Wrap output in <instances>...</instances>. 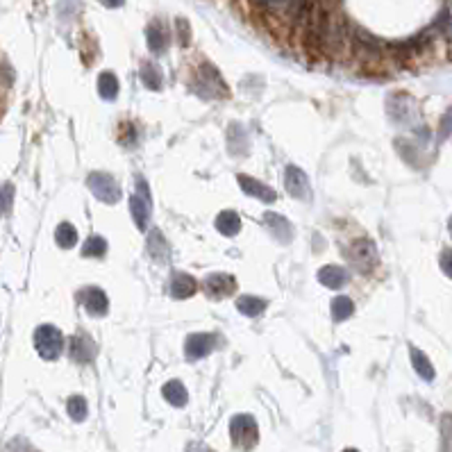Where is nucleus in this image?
<instances>
[{
	"instance_id": "obj_1",
	"label": "nucleus",
	"mask_w": 452,
	"mask_h": 452,
	"mask_svg": "<svg viewBox=\"0 0 452 452\" xmlns=\"http://www.w3.org/2000/svg\"><path fill=\"white\" fill-rule=\"evenodd\" d=\"M229 437L232 443L241 450H253L259 441V430H257V423L253 416L248 414H239L229 423Z\"/></svg>"
},
{
	"instance_id": "obj_2",
	"label": "nucleus",
	"mask_w": 452,
	"mask_h": 452,
	"mask_svg": "<svg viewBox=\"0 0 452 452\" xmlns=\"http://www.w3.org/2000/svg\"><path fill=\"white\" fill-rule=\"evenodd\" d=\"M34 348L43 359H57L61 348H64V336L52 325H41L34 332Z\"/></svg>"
},
{
	"instance_id": "obj_3",
	"label": "nucleus",
	"mask_w": 452,
	"mask_h": 452,
	"mask_svg": "<svg viewBox=\"0 0 452 452\" xmlns=\"http://www.w3.org/2000/svg\"><path fill=\"white\" fill-rule=\"evenodd\" d=\"M86 184H89V189L93 191V196L103 202H107V205H114V202L121 200L119 184L114 182V177L107 173H91L86 177Z\"/></svg>"
},
{
	"instance_id": "obj_4",
	"label": "nucleus",
	"mask_w": 452,
	"mask_h": 452,
	"mask_svg": "<svg viewBox=\"0 0 452 452\" xmlns=\"http://www.w3.org/2000/svg\"><path fill=\"white\" fill-rule=\"evenodd\" d=\"M350 259H352L354 266H357V271L370 273L377 266L375 243L368 241V239H359V241H354L352 248H350Z\"/></svg>"
},
{
	"instance_id": "obj_5",
	"label": "nucleus",
	"mask_w": 452,
	"mask_h": 452,
	"mask_svg": "<svg viewBox=\"0 0 452 452\" xmlns=\"http://www.w3.org/2000/svg\"><path fill=\"white\" fill-rule=\"evenodd\" d=\"M130 211H132V218H135L137 227L146 229L148 220H150V196H148L146 182L139 180V193L130 198Z\"/></svg>"
},
{
	"instance_id": "obj_6",
	"label": "nucleus",
	"mask_w": 452,
	"mask_h": 452,
	"mask_svg": "<svg viewBox=\"0 0 452 452\" xmlns=\"http://www.w3.org/2000/svg\"><path fill=\"white\" fill-rule=\"evenodd\" d=\"M285 184L289 196H294L298 200H312V189H309V180L307 175L300 171L298 166H289L285 173Z\"/></svg>"
},
{
	"instance_id": "obj_7",
	"label": "nucleus",
	"mask_w": 452,
	"mask_h": 452,
	"mask_svg": "<svg viewBox=\"0 0 452 452\" xmlns=\"http://www.w3.org/2000/svg\"><path fill=\"white\" fill-rule=\"evenodd\" d=\"M205 291L211 298H227L236 291V280L225 273H214L205 280Z\"/></svg>"
},
{
	"instance_id": "obj_8",
	"label": "nucleus",
	"mask_w": 452,
	"mask_h": 452,
	"mask_svg": "<svg viewBox=\"0 0 452 452\" xmlns=\"http://www.w3.org/2000/svg\"><path fill=\"white\" fill-rule=\"evenodd\" d=\"M80 300H82L84 309L91 316H103L107 314V296H105V291L98 289V287H89V289H82L80 291Z\"/></svg>"
},
{
	"instance_id": "obj_9",
	"label": "nucleus",
	"mask_w": 452,
	"mask_h": 452,
	"mask_svg": "<svg viewBox=\"0 0 452 452\" xmlns=\"http://www.w3.org/2000/svg\"><path fill=\"white\" fill-rule=\"evenodd\" d=\"M68 352L77 364H89L96 357V343L86 334H75L68 343Z\"/></svg>"
},
{
	"instance_id": "obj_10",
	"label": "nucleus",
	"mask_w": 452,
	"mask_h": 452,
	"mask_svg": "<svg viewBox=\"0 0 452 452\" xmlns=\"http://www.w3.org/2000/svg\"><path fill=\"white\" fill-rule=\"evenodd\" d=\"M216 348V336L214 334H191L187 343H184V350H187L189 359H200L209 354Z\"/></svg>"
},
{
	"instance_id": "obj_11",
	"label": "nucleus",
	"mask_w": 452,
	"mask_h": 452,
	"mask_svg": "<svg viewBox=\"0 0 452 452\" xmlns=\"http://www.w3.org/2000/svg\"><path fill=\"white\" fill-rule=\"evenodd\" d=\"M239 184H241V189L248 193V196H253L257 200H262V202L276 200V191H273L271 187H266V184H262L259 180H253V177H248V175H239Z\"/></svg>"
},
{
	"instance_id": "obj_12",
	"label": "nucleus",
	"mask_w": 452,
	"mask_h": 452,
	"mask_svg": "<svg viewBox=\"0 0 452 452\" xmlns=\"http://www.w3.org/2000/svg\"><path fill=\"white\" fill-rule=\"evenodd\" d=\"M264 220H266V225H269V229H271V234L278 239L280 243H289L291 239H294V229H291V225H289V220L285 218V216H280V214H266L264 216Z\"/></svg>"
},
{
	"instance_id": "obj_13",
	"label": "nucleus",
	"mask_w": 452,
	"mask_h": 452,
	"mask_svg": "<svg viewBox=\"0 0 452 452\" xmlns=\"http://www.w3.org/2000/svg\"><path fill=\"white\" fill-rule=\"evenodd\" d=\"M196 280L187 273H173V280H171V294L173 298H189L196 294Z\"/></svg>"
},
{
	"instance_id": "obj_14",
	"label": "nucleus",
	"mask_w": 452,
	"mask_h": 452,
	"mask_svg": "<svg viewBox=\"0 0 452 452\" xmlns=\"http://www.w3.org/2000/svg\"><path fill=\"white\" fill-rule=\"evenodd\" d=\"M318 280H321V285H325L327 289H339L348 282V273H345L341 266H325V269H321V273H318Z\"/></svg>"
},
{
	"instance_id": "obj_15",
	"label": "nucleus",
	"mask_w": 452,
	"mask_h": 452,
	"mask_svg": "<svg viewBox=\"0 0 452 452\" xmlns=\"http://www.w3.org/2000/svg\"><path fill=\"white\" fill-rule=\"evenodd\" d=\"M216 229L220 234H225V236H234L239 229H241V218H239V214H234V211H220L218 218H216Z\"/></svg>"
},
{
	"instance_id": "obj_16",
	"label": "nucleus",
	"mask_w": 452,
	"mask_h": 452,
	"mask_svg": "<svg viewBox=\"0 0 452 452\" xmlns=\"http://www.w3.org/2000/svg\"><path fill=\"white\" fill-rule=\"evenodd\" d=\"M162 393L168 402H171L173 407H184L189 400V393H187V389H184L182 382H177V379H173V382H168L164 389H162Z\"/></svg>"
},
{
	"instance_id": "obj_17",
	"label": "nucleus",
	"mask_w": 452,
	"mask_h": 452,
	"mask_svg": "<svg viewBox=\"0 0 452 452\" xmlns=\"http://www.w3.org/2000/svg\"><path fill=\"white\" fill-rule=\"evenodd\" d=\"M148 253L153 255L155 262H168V246H166V239L162 236V232H150L148 234Z\"/></svg>"
},
{
	"instance_id": "obj_18",
	"label": "nucleus",
	"mask_w": 452,
	"mask_h": 452,
	"mask_svg": "<svg viewBox=\"0 0 452 452\" xmlns=\"http://www.w3.org/2000/svg\"><path fill=\"white\" fill-rule=\"evenodd\" d=\"M236 309L243 316H259L266 309V300L257 298V296H241L236 300Z\"/></svg>"
},
{
	"instance_id": "obj_19",
	"label": "nucleus",
	"mask_w": 452,
	"mask_h": 452,
	"mask_svg": "<svg viewBox=\"0 0 452 452\" xmlns=\"http://www.w3.org/2000/svg\"><path fill=\"white\" fill-rule=\"evenodd\" d=\"M409 350H412V364L416 368V373H419L423 379H428V382H432V379H434V366L430 364V359L425 357L419 348H414V345Z\"/></svg>"
},
{
	"instance_id": "obj_20",
	"label": "nucleus",
	"mask_w": 452,
	"mask_h": 452,
	"mask_svg": "<svg viewBox=\"0 0 452 452\" xmlns=\"http://www.w3.org/2000/svg\"><path fill=\"white\" fill-rule=\"evenodd\" d=\"M354 312V305L348 296H339L332 300V318L334 321H345V318H350V314Z\"/></svg>"
},
{
	"instance_id": "obj_21",
	"label": "nucleus",
	"mask_w": 452,
	"mask_h": 452,
	"mask_svg": "<svg viewBox=\"0 0 452 452\" xmlns=\"http://www.w3.org/2000/svg\"><path fill=\"white\" fill-rule=\"evenodd\" d=\"M55 241L61 246V248H73L77 243V229L70 225V223H61L57 229H55Z\"/></svg>"
},
{
	"instance_id": "obj_22",
	"label": "nucleus",
	"mask_w": 452,
	"mask_h": 452,
	"mask_svg": "<svg viewBox=\"0 0 452 452\" xmlns=\"http://www.w3.org/2000/svg\"><path fill=\"white\" fill-rule=\"evenodd\" d=\"M98 91L103 98H107V100H114L116 98V93H119V82H116V77H114V73H103L100 80H98Z\"/></svg>"
},
{
	"instance_id": "obj_23",
	"label": "nucleus",
	"mask_w": 452,
	"mask_h": 452,
	"mask_svg": "<svg viewBox=\"0 0 452 452\" xmlns=\"http://www.w3.org/2000/svg\"><path fill=\"white\" fill-rule=\"evenodd\" d=\"M66 409H68V416H70V419H73L75 423H82V421L86 419V414H89L86 400H84L82 396H73V398H70Z\"/></svg>"
},
{
	"instance_id": "obj_24",
	"label": "nucleus",
	"mask_w": 452,
	"mask_h": 452,
	"mask_svg": "<svg viewBox=\"0 0 452 452\" xmlns=\"http://www.w3.org/2000/svg\"><path fill=\"white\" fill-rule=\"evenodd\" d=\"M105 253H107V241H105V239H100V236L86 239V243L82 248L84 257H103Z\"/></svg>"
},
{
	"instance_id": "obj_25",
	"label": "nucleus",
	"mask_w": 452,
	"mask_h": 452,
	"mask_svg": "<svg viewBox=\"0 0 452 452\" xmlns=\"http://www.w3.org/2000/svg\"><path fill=\"white\" fill-rule=\"evenodd\" d=\"M141 82H144L148 89H153V91L162 89V77H159L157 68L153 64H144V68H141Z\"/></svg>"
},
{
	"instance_id": "obj_26",
	"label": "nucleus",
	"mask_w": 452,
	"mask_h": 452,
	"mask_svg": "<svg viewBox=\"0 0 452 452\" xmlns=\"http://www.w3.org/2000/svg\"><path fill=\"white\" fill-rule=\"evenodd\" d=\"M148 46H150V50H155V52L164 50L166 34H164L162 28H159V25H150V28H148Z\"/></svg>"
},
{
	"instance_id": "obj_27",
	"label": "nucleus",
	"mask_w": 452,
	"mask_h": 452,
	"mask_svg": "<svg viewBox=\"0 0 452 452\" xmlns=\"http://www.w3.org/2000/svg\"><path fill=\"white\" fill-rule=\"evenodd\" d=\"M441 434H443V448L446 452L452 450V416H443V425H441Z\"/></svg>"
},
{
	"instance_id": "obj_28",
	"label": "nucleus",
	"mask_w": 452,
	"mask_h": 452,
	"mask_svg": "<svg viewBox=\"0 0 452 452\" xmlns=\"http://www.w3.org/2000/svg\"><path fill=\"white\" fill-rule=\"evenodd\" d=\"M7 452H37L28 441H23V439H16L12 441L10 446H7Z\"/></svg>"
},
{
	"instance_id": "obj_29",
	"label": "nucleus",
	"mask_w": 452,
	"mask_h": 452,
	"mask_svg": "<svg viewBox=\"0 0 452 452\" xmlns=\"http://www.w3.org/2000/svg\"><path fill=\"white\" fill-rule=\"evenodd\" d=\"M439 132H441V135H439V139H446V137L450 135V132H452V110H450V112L446 114V116H443V123H441Z\"/></svg>"
},
{
	"instance_id": "obj_30",
	"label": "nucleus",
	"mask_w": 452,
	"mask_h": 452,
	"mask_svg": "<svg viewBox=\"0 0 452 452\" xmlns=\"http://www.w3.org/2000/svg\"><path fill=\"white\" fill-rule=\"evenodd\" d=\"M441 269L448 278H452V250H446L441 255Z\"/></svg>"
},
{
	"instance_id": "obj_31",
	"label": "nucleus",
	"mask_w": 452,
	"mask_h": 452,
	"mask_svg": "<svg viewBox=\"0 0 452 452\" xmlns=\"http://www.w3.org/2000/svg\"><path fill=\"white\" fill-rule=\"evenodd\" d=\"M10 202H12V187L10 184H5V189H3V209L5 211L10 209Z\"/></svg>"
},
{
	"instance_id": "obj_32",
	"label": "nucleus",
	"mask_w": 452,
	"mask_h": 452,
	"mask_svg": "<svg viewBox=\"0 0 452 452\" xmlns=\"http://www.w3.org/2000/svg\"><path fill=\"white\" fill-rule=\"evenodd\" d=\"M105 3H107V5H112V7H119V5L123 3V0H105Z\"/></svg>"
},
{
	"instance_id": "obj_33",
	"label": "nucleus",
	"mask_w": 452,
	"mask_h": 452,
	"mask_svg": "<svg viewBox=\"0 0 452 452\" xmlns=\"http://www.w3.org/2000/svg\"><path fill=\"white\" fill-rule=\"evenodd\" d=\"M343 452H357V450H354V448H348V450H343Z\"/></svg>"
},
{
	"instance_id": "obj_34",
	"label": "nucleus",
	"mask_w": 452,
	"mask_h": 452,
	"mask_svg": "<svg viewBox=\"0 0 452 452\" xmlns=\"http://www.w3.org/2000/svg\"><path fill=\"white\" fill-rule=\"evenodd\" d=\"M450 232H452V218H450Z\"/></svg>"
}]
</instances>
